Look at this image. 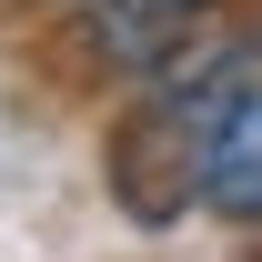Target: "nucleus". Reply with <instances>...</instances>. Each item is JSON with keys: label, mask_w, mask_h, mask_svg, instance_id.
Segmentation results:
<instances>
[{"label": "nucleus", "mask_w": 262, "mask_h": 262, "mask_svg": "<svg viewBox=\"0 0 262 262\" xmlns=\"http://www.w3.org/2000/svg\"><path fill=\"white\" fill-rule=\"evenodd\" d=\"M202 212L212 222H262V81H242V91L222 101V121H212V141H202Z\"/></svg>", "instance_id": "f257e3e1"}, {"label": "nucleus", "mask_w": 262, "mask_h": 262, "mask_svg": "<svg viewBox=\"0 0 262 262\" xmlns=\"http://www.w3.org/2000/svg\"><path fill=\"white\" fill-rule=\"evenodd\" d=\"M162 10H182V20H212V10H222V0H162Z\"/></svg>", "instance_id": "f03ea898"}]
</instances>
